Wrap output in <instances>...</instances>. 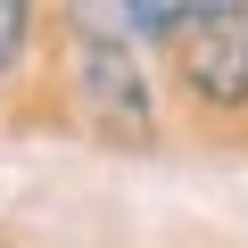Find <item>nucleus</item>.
<instances>
[{"label":"nucleus","instance_id":"obj_1","mask_svg":"<svg viewBox=\"0 0 248 248\" xmlns=\"http://www.w3.org/2000/svg\"><path fill=\"white\" fill-rule=\"evenodd\" d=\"M174 66L199 99H248V17H207L190 33H174Z\"/></svg>","mask_w":248,"mask_h":248},{"label":"nucleus","instance_id":"obj_2","mask_svg":"<svg viewBox=\"0 0 248 248\" xmlns=\"http://www.w3.org/2000/svg\"><path fill=\"white\" fill-rule=\"evenodd\" d=\"M83 108L99 116V133H116V141H149V91H141V75H133V58H124L116 42H91L83 50Z\"/></svg>","mask_w":248,"mask_h":248},{"label":"nucleus","instance_id":"obj_4","mask_svg":"<svg viewBox=\"0 0 248 248\" xmlns=\"http://www.w3.org/2000/svg\"><path fill=\"white\" fill-rule=\"evenodd\" d=\"M17 42H25V0H0V66L17 58Z\"/></svg>","mask_w":248,"mask_h":248},{"label":"nucleus","instance_id":"obj_3","mask_svg":"<svg viewBox=\"0 0 248 248\" xmlns=\"http://www.w3.org/2000/svg\"><path fill=\"white\" fill-rule=\"evenodd\" d=\"M133 17L174 42V33H190V25H207V17H240V0H133Z\"/></svg>","mask_w":248,"mask_h":248}]
</instances>
